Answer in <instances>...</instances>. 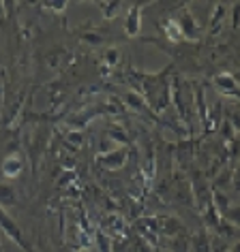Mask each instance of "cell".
<instances>
[{
  "label": "cell",
  "instance_id": "18",
  "mask_svg": "<svg viewBox=\"0 0 240 252\" xmlns=\"http://www.w3.org/2000/svg\"><path fill=\"white\" fill-rule=\"evenodd\" d=\"M0 252H2V248H0Z\"/></svg>",
  "mask_w": 240,
  "mask_h": 252
},
{
  "label": "cell",
  "instance_id": "10",
  "mask_svg": "<svg viewBox=\"0 0 240 252\" xmlns=\"http://www.w3.org/2000/svg\"><path fill=\"white\" fill-rule=\"evenodd\" d=\"M227 222H232V224H236V226H240V205H230L227 210L221 214Z\"/></svg>",
  "mask_w": 240,
  "mask_h": 252
},
{
  "label": "cell",
  "instance_id": "15",
  "mask_svg": "<svg viewBox=\"0 0 240 252\" xmlns=\"http://www.w3.org/2000/svg\"><path fill=\"white\" fill-rule=\"evenodd\" d=\"M232 252H240V244H236V246H234V248H232Z\"/></svg>",
  "mask_w": 240,
  "mask_h": 252
},
{
  "label": "cell",
  "instance_id": "12",
  "mask_svg": "<svg viewBox=\"0 0 240 252\" xmlns=\"http://www.w3.org/2000/svg\"><path fill=\"white\" fill-rule=\"evenodd\" d=\"M118 52H116V49H110V52H107V56H105V60L107 62H110V64H114V62H116L118 60V56H116Z\"/></svg>",
  "mask_w": 240,
  "mask_h": 252
},
{
  "label": "cell",
  "instance_id": "16",
  "mask_svg": "<svg viewBox=\"0 0 240 252\" xmlns=\"http://www.w3.org/2000/svg\"><path fill=\"white\" fill-rule=\"evenodd\" d=\"M159 252H172V248H163V250H159Z\"/></svg>",
  "mask_w": 240,
  "mask_h": 252
},
{
  "label": "cell",
  "instance_id": "14",
  "mask_svg": "<svg viewBox=\"0 0 240 252\" xmlns=\"http://www.w3.org/2000/svg\"><path fill=\"white\" fill-rule=\"evenodd\" d=\"M240 22V7H234V26H238Z\"/></svg>",
  "mask_w": 240,
  "mask_h": 252
},
{
  "label": "cell",
  "instance_id": "5",
  "mask_svg": "<svg viewBox=\"0 0 240 252\" xmlns=\"http://www.w3.org/2000/svg\"><path fill=\"white\" fill-rule=\"evenodd\" d=\"M140 9H131V13L127 17V22H124V32L129 36H135L140 32Z\"/></svg>",
  "mask_w": 240,
  "mask_h": 252
},
{
  "label": "cell",
  "instance_id": "4",
  "mask_svg": "<svg viewBox=\"0 0 240 252\" xmlns=\"http://www.w3.org/2000/svg\"><path fill=\"white\" fill-rule=\"evenodd\" d=\"M20 171H22V160L17 158V156H7V158L2 160V173L7 175V178L20 175Z\"/></svg>",
  "mask_w": 240,
  "mask_h": 252
},
{
  "label": "cell",
  "instance_id": "8",
  "mask_svg": "<svg viewBox=\"0 0 240 252\" xmlns=\"http://www.w3.org/2000/svg\"><path fill=\"white\" fill-rule=\"evenodd\" d=\"M191 252H210V242H208V237L204 235V233H200V235L193 237Z\"/></svg>",
  "mask_w": 240,
  "mask_h": 252
},
{
  "label": "cell",
  "instance_id": "17",
  "mask_svg": "<svg viewBox=\"0 0 240 252\" xmlns=\"http://www.w3.org/2000/svg\"><path fill=\"white\" fill-rule=\"evenodd\" d=\"M80 252H88V250H80Z\"/></svg>",
  "mask_w": 240,
  "mask_h": 252
},
{
  "label": "cell",
  "instance_id": "11",
  "mask_svg": "<svg viewBox=\"0 0 240 252\" xmlns=\"http://www.w3.org/2000/svg\"><path fill=\"white\" fill-rule=\"evenodd\" d=\"M97 244H99L101 252H112V242L103 235V233H99V235H97Z\"/></svg>",
  "mask_w": 240,
  "mask_h": 252
},
{
  "label": "cell",
  "instance_id": "3",
  "mask_svg": "<svg viewBox=\"0 0 240 252\" xmlns=\"http://www.w3.org/2000/svg\"><path fill=\"white\" fill-rule=\"evenodd\" d=\"M161 224H157V229H159V233H163V235H172V237H176L178 233H182V224H180V220H176V218H161L159 220Z\"/></svg>",
  "mask_w": 240,
  "mask_h": 252
},
{
  "label": "cell",
  "instance_id": "13",
  "mask_svg": "<svg viewBox=\"0 0 240 252\" xmlns=\"http://www.w3.org/2000/svg\"><path fill=\"white\" fill-rule=\"evenodd\" d=\"M67 139H71L75 146H80V143H81V133H69V135H67Z\"/></svg>",
  "mask_w": 240,
  "mask_h": 252
},
{
  "label": "cell",
  "instance_id": "9",
  "mask_svg": "<svg viewBox=\"0 0 240 252\" xmlns=\"http://www.w3.org/2000/svg\"><path fill=\"white\" fill-rule=\"evenodd\" d=\"M15 203V190L9 184H0V207Z\"/></svg>",
  "mask_w": 240,
  "mask_h": 252
},
{
  "label": "cell",
  "instance_id": "2",
  "mask_svg": "<svg viewBox=\"0 0 240 252\" xmlns=\"http://www.w3.org/2000/svg\"><path fill=\"white\" fill-rule=\"evenodd\" d=\"M124 160H127V150L124 148H116V150H112V152H105L99 156V165L105 169H112V171L122 167Z\"/></svg>",
  "mask_w": 240,
  "mask_h": 252
},
{
  "label": "cell",
  "instance_id": "6",
  "mask_svg": "<svg viewBox=\"0 0 240 252\" xmlns=\"http://www.w3.org/2000/svg\"><path fill=\"white\" fill-rule=\"evenodd\" d=\"M178 28H180L182 36L189 34L191 39H195V36H198V26H195V22H193L191 15H185V17H182V22L178 24Z\"/></svg>",
  "mask_w": 240,
  "mask_h": 252
},
{
  "label": "cell",
  "instance_id": "7",
  "mask_svg": "<svg viewBox=\"0 0 240 252\" xmlns=\"http://www.w3.org/2000/svg\"><path fill=\"white\" fill-rule=\"evenodd\" d=\"M214 84H217L221 90H225V92H234V88H236V79H234L232 75L223 73V75H217V77H214Z\"/></svg>",
  "mask_w": 240,
  "mask_h": 252
},
{
  "label": "cell",
  "instance_id": "1",
  "mask_svg": "<svg viewBox=\"0 0 240 252\" xmlns=\"http://www.w3.org/2000/svg\"><path fill=\"white\" fill-rule=\"evenodd\" d=\"M0 229H2V231H7V235H9L11 239H13L15 244H20L24 250H26V252H30L28 244L24 242V235H22V231L17 229V224L13 222V218H9V216H7V212H4L2 207H0Z\"/></svg>",
  "mask_w": 240,
  "mask_h": 252
}]
</instances>
